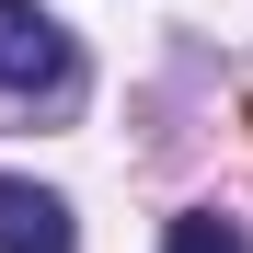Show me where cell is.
Segmentation results:
<instances>
[{"label": "cell", "instance_id": "1", "mask_svg": "<svg viewBox=\"0 0 253 253\" xmlns=\"http://www.w3.org/2000/svg\"><path fill=\"white\" fill-rule=\"evenodd\" d=\"M0 92L12 104H69L81 92V46L46 0H0Z\"/></svg>", "mask_w": 253, "mask_h": 253}, {"label": "cell", "instance_id": "2", "mask_svg": "<svg viewBox=\"0 0 253 253\" xmlns=\"http://www.w3.org/2000/svg\"><path fill=\"white\" fill-rule=\"evenodd\" d=\"M0 253H81V230H69V207H58L46 184L0 173Z\"/></svg>", "mask_w": 253, "mask_h": 253}, {"label": "cell", "instance_id": "3", "mask_svg": "<svg viewBox=\"0 0 253 253\" xmlns=\"http://www.w3.org/2000/svg\"><path fill=\"white\" fill-rule=\"evenodd\" d=\"M161 253H242V230L219 219V207H184V219L161 230Z\"/></svg>", "mask_w": 253, "mask_h": 253}]
</instances>
